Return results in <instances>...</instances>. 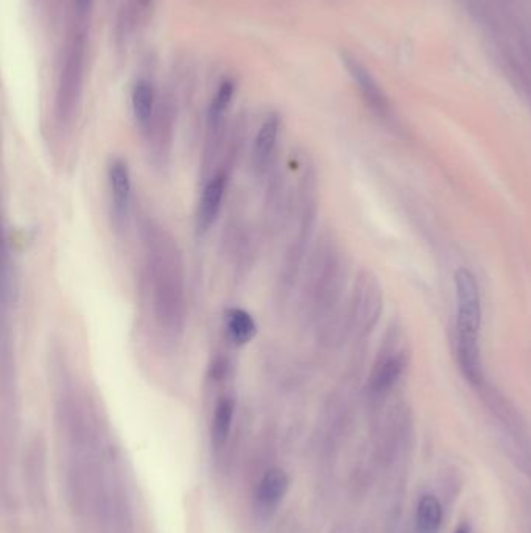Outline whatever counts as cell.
<instances>
[{"instance_id":"obj_1","label":"cell","mask_w":531,"mask_h":533,"mask_svg":"<svg viewBox=\"0 0 531 533\" xmlns=\"http://www.w3.org/2000/svg\"><path fill=\"white\" fill-rule=\"evenodd\" d=\"M141 242L153 318L164 337L178 340L187 317L183 253L172 233L150 218L141 224Z\"/></svg>"},{"instance_id":"obj_2","label":"cell","mask_w":531,"mask_h":533,"mask_svg":"<svg viewBox=\"0 0 531 533\" xmlns=\"http://www.w3.org/2000/svg\"><path fill=\"white\" fill-rule=\"evenodd\" d=\"M346 279L345 253L332 236H321L304 275L301 294L304 318L309 323H320L331 316L342 298Z\"/></svg>"},{"instance_id":"obj_3","label":"cell","mask_w":531,"mask_h":533,"mask_svg":"<svg viewBox=\"0 0 531 533\" xmlns=\"http://www.w3.org/2000/svg\"><path fill=\"white\" fill-rule=\"evenodd\" d=\"M456 360L467 381L477 384L482 377L480 331L482 299L476 277L469 270L456 275Z\"/></svg>"},{"instance_id":"obj_4","label":"cell","mask_w":531,"mask_h":533,"mask_svg":"<svg viewBox=\"0 0 531 533\" xmlns=\"http://www.w3.org/2000/svg\"><path fill=\"white\" fill-rule=\"evenodd\" d=\"M83 60H85V43L82 35H76L72 39L67 55H65V67L61 72L60 85L56 93V119L61 126H69L80 102L83 82Z\"/></svg>"},{"instance_id":"obj_5","label":"cell","mask_w":531,"mask_h":533,"mask_svg":"<svg viewBox=\"0 0 531 533\" xmlns=\"http://www.w3.org/2000/svg\"><path fill=\"white\" fill-rule=\"evenodd\" d=\"M382 312V292L376 277L362 273L354 286L353 298L347 312V331L354 337H365L375 327Z\"/></svg>"},{"instance_id":"obj_6","label":"cell","mask_w":531,"mask_h":533,"mask_svg":"<svg viewBox=\"0 0 531 533\" xmlns=\"http://www.w3.org/2000/svg\"><path fill=\"white\" fill-rule=\"evenodd\" d=\"M106 178H108L111 218H113L115 228L120 231L128 224L131 200H133V180H131L130 166L125 159L119 156L109 159Z\"/></svg>"},{"instance_id":"obj_7","label":"cell","mask_w":531,"mask_h":533,"mask_svg":"<svg viewBox=\"0 0 531 533\" xmlns=\"http://www.w3.org/2000/svg\"><path fill=\"white\" fill-rule=\"evenodd\" d=\"M229 170L218 169L207 176L196 205L195 228L198 235H206L222 213L223 202L228 191Z\"/></svg>"},{"instance_id":"obj_8","label":"cell","mask_w":531,"mask_h":533,"mask_svg":"<svg viewBox=\"0 0 531 533\" xmlns=\"http://www.w3.org/2000/svg\"><path fill=\"white\" fill-rule=\"evenodd\" d=\"M406 367V354L395 345L386 347L379 353L368 381V392L373 397H384L401 379Z\"/></svg>"},{"instance_id":"obj_9","label":"cell","mask_w":531,"mask_h":533,"mask_svg":"<svg viewBox=\"0 0 531 533\" xmlns=\"http://www.w3.org/2000/svg\"><path fill=\"white\" fill-rule=\"evenodd\" d=\"M281 133V119L277 115L266 116L259 130L255 133L251 150V166L259 178L271 174L273 163L276 158L277 144Z\"/></svg>"},{"instance_id":"obj_10","label":"cell","mask_w":531,"mask_h":533,"mask_svg":"<svg viewBox=\"0 0 531 533\" xmlns=\"http://www.w3.org/2000/svg\"><path fill=\"white\" fill-rule=\"evenodd\" d=\"M145 135L152 163L156 167H165L172 147V116L167 106L156 109V115L153 117Z\"/></svg>"},{"instance_id":"obj_11","label":"cell","mask_w":531,"mask_h":533,"mask_svg":"<svg viewBox=\"0 0 531 533\" xmlns=\"http://www.w3.org/2000/svg\"><path fill=\"white\" fill-rule=\"evenodd\" d=\"M288 485H290V479L284 469H268L255 487V508L261 513L275 512L282 499L287 495Z\"/></svg>"},{"instance_id":"obj_12","label":"cell","mask_w":531,"mask_h":533,"mask_svg":"<svg viewBox=\"0 0 531 533\" xmlns=\"http://www.w3.org/2000/svg\"><path fill=\"white\" fill-rule=\"evenodd\" d=\"M345 65H346L347 71L353 76L358 91L364 96L365 102H366L369 108L373 109L376 115L386 117L388 115V111H390V106H388L386 94L382 93V89H380L375 78L365 69L364 65L353 60V58H349V56L345 58Z\"/></svg>"},{"instance_id":"obj_13","label":"cell","mask_w":531,"mask_h":533,"mask_svg":"<svg viewBox=\"0 0 531 533\" xmlns=\"http://www.w3.org/2000/svg\"><path fill=\"white\" fill-rule=\"evenodd\" d=\"M223 329L234 347H245L257 336V323L251 312L242 307H229L223 316Z\"/></svg>"},{"instance_id":"obj_14","label":"cell","mask_w":531,"mask_h":533,"mask_svg":"<svg viewBox=\"0 0 531 533\" xmlns=\"http://www.w3.org/2000/svg\"><path fill=\"white\" fill-rule=\"evenodd\" d=\"M235 415V399L231 395L218 397L212 415L211 440L215 449H223L228 443Z\"/></svg>"},{"instance_id":"obj_15","label":"cell","mask_w":531,"mask_h":533,"mask_svg":"<svg viewBox=\"0 0 531 533\" xmlns=\"http://www.w3.org/2000/svg\"><path fill=\"white\" fill-rule=\"evenodd\" d=\"M131 106L137 126H141L142 131L148 130L157 109L156 94L152 83L146 80L135 83L131 94Z\"/></svg>"},{"instance_id":"obj_16","label":"cell","mask_w":531,"mask_h":533,"mask_svg":"<svg viewBox=\"0 0 531 533\" xmlns=\"http://www.w3.org/2000/svg\"><path fill=\"white\" fill-rule=\"evenodd\" d=\"M443 524V507L434 495H424L416 508V532L438 533Z\"/></svg>"},{"instance_id":"obj_17","label":"cell","mask_w":531,"mask_h":533,"mask_svg":"<svg viewBox=\"0 0 531 533\" xmlns=\"http://www.w3.org/2000/svg\"><path fill=\"white\" fill-rule=\"evenodd\" d=\"M2 288H4V303L6 307L16 306L19 295H21V279H19L16 264L8 256L5 259Z\"/></svg>"},{"instance_id":"obj_18","label":"cell","mask_w":531,"mask_h":533,"mask_svg":"<svg viewBox=\"0 0 531 533\" xmlns=\"http://www.w3.org/2000/svg\"><path fill=\"white\" fill-rule=\"evenodd\" d=\"M91 5H93V0H75L76 17H78V21H85L86 19L87 13L91 10Z\"/></svg>"},{"instance_id":"obj_19","label":"cell","mask_w":531,"mask_h":533,"mask_svg":"<svg viewBox=\"0 0 531 533\" xmlns=\"http://www.w3.org/2000/svg\"><path fill=\"white\" fill-rule=\"evenodd\" d=\"M454 533H471V528H469L467 524H461V526H458V528H456V532Z\"/></svg>"}]
</instances>
